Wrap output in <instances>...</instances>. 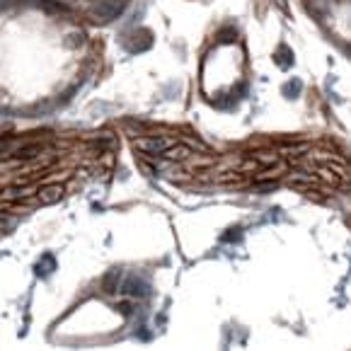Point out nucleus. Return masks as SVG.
<instances>
[{
	"mask_svg": "<svg viewBox=\"0 0 351 351\" xmlns=\"http://www.w3.org/2000/svg\"><path fill=\"white\" fill-rule=\"evenodd\" d=\"M276 61H279L281 68H289L293 63V53L289 51L286 47H279V53H276Z\"/></svg>",
	"mask_w": 351,
	"mask_h": 351,
	"instance_id": "obj_8",
	"label": "nucleus"
},
{
	"mask_svg": "<svg viewBox=\"0 0 351 351\" xmlns=\"http://www.w3.org/2000/svg\"><path fill=\"white\" fill-rule=\"evenodd\" d=\"M121 291H124L126 295H131V298H143V295H148L150 284L143 279V276L131 274L129 279L124 281V286H121Z\"/></svg>",
	"mask_w": 351,
	"mask_h": 351,
	"instance_id": "obj_2",
	"label": "nucleus"
},
{
	"mask_svg": "<svg viewBox=\"0 0 351 351\" xmlns=\"http://www.w3.org/2000/svg\"><path fill=\"white\" fill-rule=\"evenodd\" d=\"M56 269V259H53V254H44L42 262L36 264V274L39 276H49Z\"/></svg>",
	"mask_w": 351,
	"mask_h": 351,
	"instance_id": "obj_6",
	"label": "nucleus"
},
{
	"mask_svg": "<svg viewBox=\"0 0 351 351\" xmlns=\"http://www.w3.org/2000/svg\"><path fill=\"white\" fill-rule=\"evenodd\" d=\"M300 93H303V83H300L298 77H293V80H289L284 85V95H289V97H298Z\"/></svg>",
	"mask_w": 351,
	"mask_h": 351,
	"instance_id": "obj_7",
	"label": "nucleus"
},
{
	"mask_svg": "<svg viewBox=\"0 0 351 351\" xmlns=\"http://www.w3.org/2000/svg\"><path fill=\"white\" fill-rule=\"evenodd\" d=\"M61 197H63V189H61V184H49V186H44L42 191H39V202L42 204H56V202H61Z\"/></svg>",
	"mask_w": 351,
	"mask_h": 351,
	"instance_id": "obj_4",
	"label": "nucleus"
},
{
	"mask_svg": "<svg viewBox=\"0 0 351 351\" xmlns=\"http://www.w3.org/2000/svg\"><path fill=\"white\" fill-rule=\"evenodd\" d=\"M121 10H124V0H102L93 10V17L104 25V22L117 20V17L121 15Z\"/></svg>",
	"mask_w": 351,
	"mask_h": 351,
	"instance_id": "obj_1",
	"label": "nucleus"
},
{
	"mask_svg": "<svg viewBox=\"0 0 351 351\" xmlns=\"http://www.w3.org/2000/svg\"><path fill=\"white\" fill-rule=\"evenodd\" d=\"M186 155H191V150L186 148V145H170V148L162 153V158H167V160H184Z\"/></svg>",
	"mask_w": 351,
	"mask_h": 351,
	"instance_id": "obj_5",
	"label": "nucleus"
},
{
	"mask_svg": "<svg viewBox=\"0 0 351 351\" xmlns=\"http://www.w3.org/2000/svg\"><path fill=\"white\" fill-rule=\"evenodd\" d=\"M141 150H145V153L150 155H162L170 145H175V141H167V138H158V136H150V138H141L138 143Z\"/></svg>",
	"mask_w": 351,
	"mask_h": 351,
	"instance_id": "obj_3",
	"label": "nucleus"
}]
</instances>
